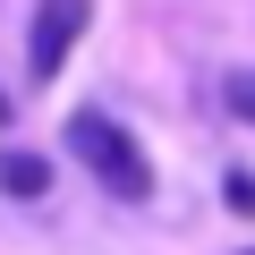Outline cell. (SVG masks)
<instances>
[{
  "label": "cell",
  "mask_w": 255,
  "mask_h": 255,
  "mask_svg": "<svg viewBox=\"0 0 255 255\" xmlns=\"http://www.w3.org/2000/svg\"><path fill=\"white\" fill-rule=\"evenodd\" d=\"M60 145H68V162L111 196V204H153V153L136 145V128L128 119H111V111H68L60 119Z\"/></svg>",
  "instance_id": "1"
},
{
  "label": "cell",
  "mask_w": 255,
  "mask_h": 255,
  "mask_svg": "<svg viewBox=\"0 0 255 255\" xmlns=\"http://www.w3.org/2000/svg\"><path fill=\"white\" fill-rule=\"evenodd\" d=\"M85 26H94V0H43L34 26H26V77L51 85V77L68 68V51L85 43Z\"/></svg>",
  "instance_id": "2"
},
{
  "label": "cell",
  "mask_w": 255,
  "mask_h": 255,
  "mask_svg": "<svg viewBox=\"0 0 255 255\" xmlns=\"http://www.w3.org/2000/svg\"><path fill=\"white\" fill-rule=\"evenodd\" d=\"M0 196H9V204H43V196H51V153L0 145Z\"/></svg>",
  "instance_id": "3"
},
{
  "label": "cell",
  "mask_w": 255,
  "mask_h": 255,
  "mask_svg": "<svg viewBox=\"0 0 255 255\" xmlns=\"http://www.w3.org/2000/svg\"><path fill=\"white\" fill-rule=\"evenodd\" d=\"M221 119L255 128V68H221Z\"/></svg>",
  "instance_id": "4"
},
{
  "label": "cell",
  "mask_w": 255,
  "mask_h": 255,
  "mask_svg": "<svg viewBox=\"0 0 255 255\" xmlns=\"http://www.w3.org/2000/svg\"><path fill=\"white\" fill-rule=\"evenodd\" d=\"M221 204L238 213V221H255V170L238 162V170H221Z\"/></svg>",
  "instance_id": "5"
},
{
  "label": "cell",
  "mask_w": 255,
  "mask_h": 255,
  "mask_svg": "<svg viewBox=\"0 0 255 255\" xmlns=\"http://www.w3.org/2000/svg\"><path fill=\"white\" fill-rule=\"evenodd\" d=\"M0 128H9V94H0Z\"/></svg>",
  "instance_id": "6"
},
{
  "label": "cell",
  "mask_w": 255,
  "mask_h": 255,
  "mask_svg": "<svg viewBox=\"0 0 255 255\" xmlns=\"http://www.w3.org/2000/svg\"><path fill=\"white\" fill-rule=\"evenodd\" d=\"M238 255H255V247H238Z\"/></svg>",
  "instance_id": "7"
}]
</instances>
